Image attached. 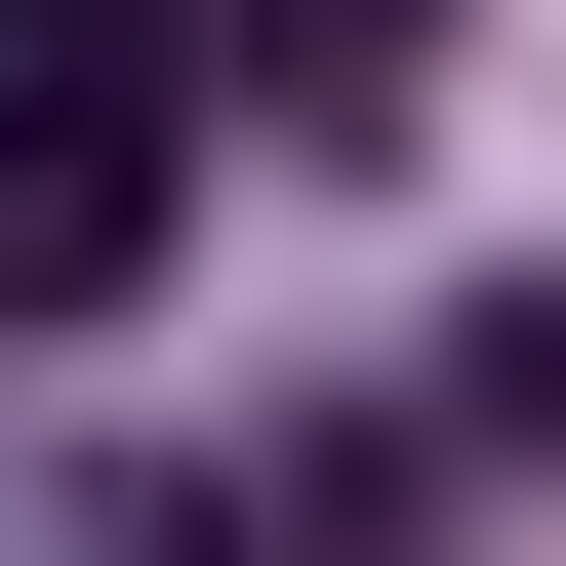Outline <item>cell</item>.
<instances>
[{
  "label": "cell",
  "instance_id": "cell-3",
  "mask_svg": "<svg viewBox=\"0 0 566 566\" xmlns=\"http://www.w3.org/2000/svg\"><path fill=\"white\" fill-rule=\"evenodd\" d=\"M283 82H324V122H365V82H446V0H283Z\"/></svg>",
  "mask_w": 566,
  "mask_h": 566
},
{
  "label": "cell",
  "instance_id": "cell-2",
  "mask_svg": "<svg viewBox=\"0 0 566 566\" xmlns=\"http://www.w3.org/2000/svg\"><path fill=\"white\" fill-rule=\"evenodd\" d=\"M163 41H202V0H0V82H163Z\"/></svg>",
  "mask_w": 566,
  "mask_h": 566
},
{
  "label": "cell",
  "instance_id": "cell-4",
  "mask_svg": "<svg viewBox=\"0 0 566 566\" xmlns=\"http://www.w3.org/2000/svg\"><path fill=\"white\" fill-rule=\"evenodd\" d=\"M485 446H566V283H526V324H485Z\"/></svg>",
  "mask_w": 566,
  "mask_h": 566
},
{
  "label": "cell",
  "instance_id": "cell-1",
  "mask_svg": "<svg viewBox=\"0 0 566 566\" xmlns=\"http://www.w3.org/2000/svg\"><path fill=\"white\" fill-rule=\"evenodd\" d=\"M163 243V82H0V324H82Z\"/></svg>",
  "mask_w": 566,
  "mask_h": 566
}]
</instances>
